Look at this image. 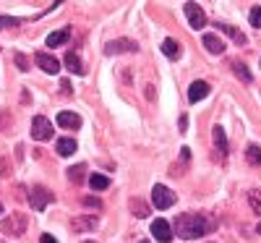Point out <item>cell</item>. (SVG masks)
I'll return each instance as SVG.
<instances>
[{
	"label": "cell",
	"mask_w": 261,
	"mask_h": 243,
	"mask_svg": "<svg viewBox=\"0 0 261 243\" xmlns=\"http://www.w3.org/2000/svg\"><path fill=\"white\" fill-rule=\"evenodd\" d=\"M151 235H154L160 243H170L172 240V230H170V225L165 223V220H154V223H151Z\"/></svg>",
	"instance_id": "cell-10"
},
{
	"label": "cell",
	"mask_w": 261,
	"mask_h": 243,
	"mask_svg": "<svg viewBox=\"0 0 261 243\" xmlns=\"http://www.w3.org/2000/svg\"><path fill=\"white\" fill-rule=\"evenodd\" d=\"M39 243H58V240H55L53 235H47V233H45V235H42V238H39Z\"/></svg>",
	"instance_id": "cell-30"
},
{
	"label": "cell",
	"mask_w": 261,
	"mask_h": 243,
	"mask_svg": "<svg viewBox=\"0 0 261 243\" xmlns=\"http://www.w3.org/2000/svg\"><path fill=\"white\" fill-rule=\"evenodd\" d=\"M130 212H134L136 217H141V220L149 217V207L141 202V199H130Z\"/></svg>",
	"instance_id": "cell-20"
},
{
	"label": "cell",
	"mask_w": 261,
	"mask_h": 243,
	"mask_svg": "<svg viewBox=\"0 0 261 243\" xmlns=\"http://www.w3.org/2000/svg\"><path fill=\"white\" fill-rule=\"evenodd\" d=\"M84 173H86V165H76V167H68V181L71 183H81L84 181Z\"/></svg>",
	"instance_id": "cell-21"
},
{
	"label": "cell",
	"mask_w": 261,
	"mask_h": 243,
	"mask_svg": "<svg viewBox=\"0 0 261 243\" xmlns=\"http://www.w3.org/2000/svg\"><path fill=\"white\" fill-rule=\"evenodd\" d=\"M27 214H11V217H6L3 220V233H8V235H24V230H27Z\"/></svg>",
	"instance_id": "cell-4"
},
{
	"label": "cell",
	"mask_w": 261,
	"mask_h": 243,
	"mask_svg": "<svg viewBox=\"0 0 261 243\" xmlns=\"http://www.w3.org/2000/svg\"><path fill=\"white\" fill-rule=\"evenodd\" d=\"M183 11H186V16H188V24L193 27V29H204L206 27V16H204V11L196 6V3H186L183 6Z\"/></svg>",
	"instance_id": "cell-6"
},
{
	"label": "cell",
	"mask_w": 261,
	"mask_h": 243,
	"mask_svg": "<svg viewBox=\"0 0 261 243\" xmlns=\"http://www.w3.org/2000/svg\"><path fill=\"white\" fill-rule=\"evenodd\" d=\"M256 233H258V235H261V223H258V228H256Z\"/></svg>",
	"instance_id": "cell-31"
},
{
	"label": "cell",
	"mask_w": 261,
	"mask_h": 243,
	"mask_svg": "<svg viewBox=\"0 0 261 243\" xmlns=\"http://www.w3.org/2000/svg\"><path fill=\"white\" fill-rule=\"evenodd\" d=\"M89 186L94 191H105V188H110V178H105V175L94 173V175H89Z\"/></svg>",
	"instance_id": "cell-19"
},
{
	"label": "cell",
	"mask_w": 261,
	"mask_h": 243,
	"mask_svg": "<svg viewBox=\"0 0 261 243\" xmlns=\"http://www.w3.org/2000/svg\"><path fill=\"white\" fill-rule=\"evenodd\" d=\"M248 202H251V209H253L256 214H261V191H258V188H253V191L248 193Z\"/></svg>",
	"instance_id": "cell-25"
},
{
	"label": "cell",
	"mask_w": 261,
	"mask_h": 243,
	"mask_svg": "<svg viewBox=\"0 0 261 243\" xmlns=\"http://www.w3.org/2000/svg\"><path fill=\"white\" fill-rule=\"evenodd\" d=\"M212 136H214V144L220 147L222 152L227 149V139H225V128H222V126H214V131H212Z\"/></svg>",
	"instance_id": "cell-22"
},
{
	"label": "cell",
	"mask_w": 261,
	"mask_h": 243,
	"mask_svg": "<svg viewBox=\"0 0 261 243\" xmlns=\"http://www.w3.org/2000/svg\"><path fill=\"white\" fill-rule=\"evenodd\" d=\"M204 47H206L212 55H222V53H225V42L217 37V34L206 32V34H204Z\"/></svg>",
	"instance_id": "cell-11"
},
{
	"label": "cell",
	"mask_w": 261,
	"mask_h": 243,
	"mask_svg": "<svg viewBox=\"0 0 261 243\" xmlns=\"http://www.w3.org/2000/svg\"><path fill=\"white\" fill-rule=\"evenodd\" d=\"M0 212H3V207H0Z\"/></svg>",
	"instance_id": "cell-33"
},
{
	"label": "cell",
	"mask_w": 261,
	"mask_h": 243,
	"mask_svg": "<svg viewBox=\"0 0 261 243\" xmlns=\"http://www.w3.org/2000/svg\"><path fill=\"white\" fill-rule=\"evenodd\" d=\"M58 126H63V128H81V115H76V113H58Z\"/></svg>",
	"instance_id": "cell-13"
},
{
	"label": "cell",
	"mask_w": 261,
	"mask_h": 243,
	"mask_svg": "<svg viewBox=\"0 0 261 243\" xmlns=\"http://www.w3.org/2000/svg\"><path fill=\"white\" fill-rule=\"evenodd\" d=\"M16 63H18V68H21V71H29V60H27L24 55H16Z\"/></svg>",
	"instance_id": "cell-29"
},
{
	"label": "cell",
	"mask_w": 261,
	"mask_h": 243,
	"mask_svg": "<svg viewBox=\"0 0 261 243\" xmlns=\"http://www.w3.org/2000/svg\"><path fill=\"white\" fill-rule=\"evenodd\" d=\"M151 202H154L157 209H170L172 204H175V193H172L167 186L157 183L154 188H151Z\"/></svg>",
	"instance_id": "cell-2"
},
{
	"label": "cell",
	"mask_w": 261,
	"mask_h": 243,
	"mask_svg": "<svg viewBox=\"0 0 261 243\" xmlns=\"http://www.w3.org/2000/svg\"><path fill=\"white\" fill-rule=\"evenodd\" d=\"M65 65H68V71H71V74H76V76H81V74H84L81 58H79L76 53H65Z\"/></svg>",
	"instance_id": "cell-16"
},
{
	"label": "cell",
	"mask_w": 261,
	"mask_h": 243,
	"mask_svg": "<svg viewBox=\"0 0 261 243\" xmlns=\"http://www.w3.org/2000/svg\"><path fill=\"white\" fill-rule=\"evenodd\" d=\"M209 228H212V223H206L204 214H180L175 220V233L186 240H193V238L204 235Z\"/></svg>",
	"instance_id": "cell-1"
},
{
	"label": "cell",
	"mask_w": 261,
	"mask_h": 243,
	"mask_svg": "<svg viewBox=\"0 0 261 243\" xmlns=\"http://www.w3.org/2000/svg\"><path fill=\"white\" fill-rule=\"evenodd\" d=\"M209 94V84L206 81H193L191 84V89H188V100L191 102H199V100H204Z\"/></svg>",
	"instance_id": "cell-12"
},
{
	"label": "cell",
	"mask_w": 261,
	"mask_h": 243,
	"mask_svg": "<svg viewBox=\"0 0 261 243\" xmlns=\"http://www.w3.org/2000/svg\"><path fill=\"white\" fill-rule=\"evenodd\" d=\"M139 50V45L134 39H115V42H110V45H107V55H120V53H136Z\"/></svg>",
	"instance_id": "cell-7"
},
{
	"label": "cell",
	"mask_w": 261,
	"mask_h": 243,
	"mask_svg": "<svg viewBox=\"0 0 261 243\" xmlns=\"http://www.w3.org/2000/svg\"><path fill=\"white\" fill-rule=\"evenodd\" d=\"M232 71H235V76L241 79L243 84H251V74H248V68L243 63H232Z\"/></svg>",
	"instance_id": "cell-23"
},
{
	"label": "cell",
	"mask_w": 261,
	"mask_h": 243,
	"mask_svg": "<svg viewBox=\"0 0 261 243\" xmlns=\"http://www.w3.org/2000/svg\"><path fill=\"white\" fill-rule=\"evenodd\" d=\"M71 225H73L76 233H92V230L99 225V220H97V214H81V217L73 220Z\"/></svg>",
	"instance_id": "cell-8"
},
{
	"label": "cell",
	"mask_w": 261,
	"mask_h": 243,
	"mask_svg": "<svg viewBox=\"0 0 261 243\" xmlns=\"http://www.w3.org/2000/svg\"><path fill=\"white\" fill-rule=\"evenodd\" d=\"M251 27H258L261 29V6H256L251 11Z\"/></svg>",
	"instance_id": "cell-27"
},
{
	"label": "cell",
	"mask_w": 261,
	"mask_h": 243,
	"mask_svg": "<svg viewBox=\"0 0 261 243\" xmlns=\"http://www.w3.org/2000/svg\"><path fill=\"white\" fill-rule=\"evenodd\" d=\"M34 63H37L45 74H58V71H60V63H58L50 53H37V55H34Z\"/></svg>",
	"instance_id": "cell-9"
},
{
	"label": "cell",
	"mask_w": 261,
	"mask_h": 243,
	"mask_svg": "<svg viewBox=\"0 0 261 243\" xmlns=\"http://www.w3.org/2000/svg\"><path fill=\"white\" fill-rule=\"evenodd\" d=\"M84 243H94V240H84Z\"/></svg>",
	"instance_id": "cell-32"
},
{
	"label": "cell",
	"mask_w": 261,
	"mask_h": 243,
	"mask_svg": "<svg viewBox=\"0 0 261 243\" xmlns=\"http://www.w3.org/2000/svg\"><path fill=\"white\" fill-rule=\"evenodd\" d=\"M220 32H225V34L235 42V45H246V42H248L243 32H238V29H235V27H230V24H220Z\"/></svg>",
	"instance_id": "cell-15"
},
{
	"label": "cell",
	"mask_w": 261,
	"mask_h": 243,
	"mask_svg": "<svg viewBox=\"0 0 261 243\" xmlns=\"http://www.w3.org/2000/svg\"><path fill=\"white\" fill-rule=\"evenodd\" d=\"M29 202H32V207L37 209V212H42L50 202H53V193L45 188V186H34L32 188V196H29Z\"/></svg>",
	"instance_id": "cell-5"
},
{
	"label": "cell",
	"mask_w": 261,
	"mask_h": 243,
	"mask_svg": "<svg viewBox=\"0 0 261 243\" xmlns=\"http://www.w3.org/2000/svg\"><path fill=\"white\" fill-rule=\"evenodd\" d=\"M32 139H37V141L53 139V123H50L45 115H37V118L32 120Z\"/></svg>",
	"instance_id": "cell-3"
},
{
	"label": "cell",
	"mask_w": 261,
	"mask_h": 243,
	"mask_svg": "<svg viewBox=\"0 0 261 243\" xmlns=\"http://www.w3.org/2000/svg\"><path fill=\"white\" fill-rule=\"evenodd\" d=\"M68 39H71V29H60V32H53V34L47 37V47H60V45H65Z\"/></svg>",
	"instance_id": "cell-14"
},
{
	"label": "cell",
	"mask_w": 261,
	"mask_h": 243,
	"mask_svg": "<svg viewBox=\"0 0 261 243\" xmlns=\"http://www.w3.org/2000/svg\"><path fill=\"white\" fill-rule=\"evenodd\" d=\"M246 160H248L251 165H261V149H258L256 144H251V147L246 149Z\"/></svg>",
	"instance_id": "cell-24"
},
{
	"label": "cell",
	"mask_w": 261,
	"mask_h": 243,
	"mask_svg": "<svg viewBox=\"0 0 261 243\" xmlns=\"http://www.w3.org/2000/svg\"><path fill=\"white\" fill-rule=\"evenodd\" d=\"M162 53H165L167 58L175 60V58H180V45H178L175 39H170V37H167V39L162 42Z\"/></svg>",
	"instance_id": "cell-17"
},
{
	"label": "cell",
	"mask_w": 261,
	"mask_h": 243,
	"mask_svg": "<svg viewBox=\"0 0 261 243\" xmlns=\"http://www.w3.org/2000/svg\"><path fill=\"white\" fill-rule=\"evenodd\" d=\"M144 243H149V240H144Z\"/></svg>",
	"instance_id": "cell-34"
},
{
	"label": "cell",
	"mask_w": 261,
	"mask_h": 243,
	"mask_svg": "<svg viewBox=\"0 0 261 243\" xmlns=\"http://www.w3.org/2000/svg\"><path fill=\"white\" fill-rule=\"evenodd\" d=\"M55 149H58L60 157H71V154L76 152V141H73V139H60Z\"/></svg>",
	"instance_id": "cell-18"
},
{
	"label": "cell",
	"mask_w": 261,
	"mask_h": 243,
	"mask_svg": "<svg viewBox=\"0 0 261 243\" xmlns=\"http://www.w3.org/2000/svg\"><path fill=\"white\" fill-rule=\"evenodd\" d=\"M81 202H84L86 207H94V209H102V202H99V199H97V196H84V199H81Z\"/></svg>",
	"instance_id": "cell-28"
},
{
	"label": "cell",
	"mask_w": 261,
	"mask_h": 243,
	"mask_svg": "<svg viewBox=\"0 0 261 243\" xmlns=\"http://www.w3.org/2000/svg\"><path fill=\"white\" fill-rule=\"evenodd\" d=\"M21 18H8V16H0V29H11V27H18Z\"/></svg>",
	"instance_id": "cell-26"
}]
</instances>
